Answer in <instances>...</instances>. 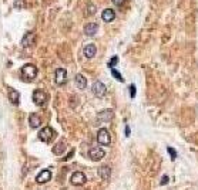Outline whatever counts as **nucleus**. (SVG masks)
<instances>
[{
  "mask_svg": "<svg viewBox=\"0 0 198 190\" xmlns=\"http://www.w3.org/2000/svg\"><path fill=\"white\" fill-rule=\"evenodd\" d=\"M22 72V80L26 81V82H31L34 78L37 77V67L33 64H26L24 67H22L20 70Z\"/></svg>",
  "mask_w": 198,
  "mask_h": 190,
  "instance_id": "obj_1",
  "label": "nucleus"
},
{
  "mask_svg": "<svg viewBox=\"0 0 198 190\" xmlns=\"http://www.w3.org/2000/svg\"><path fill=\"white\" fill-rule=\"evenodd\" d=\"M56 136V132H54V129L50 128V126H44V128L40 129V132H39V139L43 142H50L53 141V138Z\"/></svg>",
  "mask_w": 198,
  "mask_h": 190,
  "instance_id": "obj_2",
  "label": "nucleus"
},
{
  "mask_svg": "<svg viewBox=\"0 0 198 190\" xmlns=\"http://www.w3.org/2000/svg\"><path fill=\"white\" fill-rule=\"evenodd\" d=\"M97 142L103 146H109L111 145V136H110L109 131L105 128H101L99 132H97Z\"/></svg>",
  "mask_w": 198,
  "mask_h": 190,
  "instance_id": "obj_3",
  "label": "nucleus"
},
{
  "mask_svg": "<svg viewBox=\"0 0 198 190\" xmlns=\"http://www.w3.org/2000/svg\"><path fill=\"white\" fill-rule=\"evenodd\" d=\"M104 156H105V152H104V149L100 146H94L88 150V158L93 160V162H99V160H101Z\"/></svg>",
  "mask_w": 198,
  "mask_h": 190,
  "instance_id": "obj_4",
  "label": "nucleus"
},
{
  "mask_svg": "<svg viewBox=\"0 0 198 190\" xmlns=\"http://www.w3.org/2000/svg\"><path fill=\"white\" fill-rule=\"evenodd\" d=\"M33 101H34L36 105L43 107V105L46 104V101H47V94L43 91V89H36V91L33 92Z\"/></svg>",
  "mask_w": 198,
  "mask_h": 190,
  "instance_id": "obj_5",
  "label": "nucleus"
},
{
  "mask_svg": "<svg viewBox=\"0 0 198 190\" xmlns=\"http://www.w3.org/2000/svg\"><path fill=\"white\" fill-rule=\"evenodd\" d=\"M91 91H93V94L96 95V97L103 98L105 95V92H107V88H105V85L101 82V81H96V82L93 84V87H91Z\"/></svg>",
  "mask_w": 198,
  "mask_h": 190,
  "instance_id": "obj_6",
  "label": "nucleus"
},
{
  "mask_svg": "<svg viewBox=\"0 0 198 190\" xmlns=\"http://www.w3.org/2000/svg\"><path fill=\"white\" fill-rule=\"evenodd\" d=\"M70 182H71V184H74V186H83V184L87 182V178L83 172H74L71 175Z\"/></svg>",
  "mask_w": 198,
  "mask_h": 190,
  "instance_id": "obj_7",
  "label": "nucleus"
},
{
  "mask_svg": "<svg viewBox=\"0 0 198 190\" xmlns=\"http://www.w3.org/2000/svg\"><path fill=\"white\" fill-rule=\"evenodd\" d=\"M54 81L57 85H64L67 81V71L64 68H57L56 74H54Z\"/></svg>",
  "mask_w": 198,
  "mask_h": 190,
  "instance_id": "obj_8",
  "label": "nucleus"
},
{
  "mask_svg": "<svg viewBox=\"0 0 198 190\" xmlns=\"http://www.w3.org/2000/svg\"><path fill=\"white\" fill-rule=\"evenodd\" d=\"M114 118V112L111 109H105L103 112H99L97 113V119L101 121V122H110V121Z\"/></svg>",
  "mask_w": 198,
  "mask_h": 190,
  "instance_id": "obj_9",
  "label": "nucleus"
},
{
  "mask_svg": "<svg viewBox=\"0 0 198 190\" xmlns=\"http://www.w3.org/2000/svg\"><path fill=\"white\" fill-rule=\"evenodd\" d=\"M29 125H30V128L37 129L39 126L41 125L40 115H39V113H30V115H29Z\"/></svg>",
  "mask_w": 198,
  "mask_h": 190,
  "instance_id": "obj_10",
  "label": "nucleus"
},
{
  "mask_svg": "<svg viewBox=\"0 0 198 190\" xmlns=\"http://www.w3.org/2000/svg\"><path fill=\"white\" fill-rule=\"evenodd\" d=\"M50 179H51V172L50 170H41L37 175V178H36V182L39 184H43V183H47Z\"/></svg>",
  "mask_w": 198,
  "mask_h": 190,
  "instance_id": "obj_11",
  "label": "nucleus"
},
{
  "mask_svg": "<svg viewBox=\"0 0 198 190\" xmlns=\"http://www.w3.org/2000/svg\"><path fill=\"white\" fill-rule=\"evenodd\" d=\"M99 176L101 179H104V180H109L110 176H111V169H110V166L107 165H103L99 168Z\"/></svg>",
  "mask_w": 198,
  "mask_h": 190,
  "instance_id": "obj_12",
  "label": "nucleus"
},
{
  "mask_svg": "<svg viewBox=\"0 0 198 190\" xmlns=\"http://www.w3.org/2000/svg\"><path fill=\"white\" fill-rule=\"evenodd\" d=\"M101 18H103V22H105V23H111L113 20L115 18L114 10H113V9H105V10H103Z\"/></svg>",
  "mask_w": 198,
  "mask_h": 190,
  "instance_id": "obj_13",
  "label": "nucleus"
},
{
  "mask_svg": "<svg viewBox=\"0 0 198 190\" xmlns=\"http://www.w3.org/2000/svg\"><path fill=\"white\" fill-rule=\"evenodd\" d=\"M34 43V33H31V31H29V33L24 34V37H23V40H22V46L23 47H31Z\"/></svg>",
  "mask_w": 198,
  "mask_h": 190,
  "instance_id": "obj_14",
  "label": "nucleus"
},
{
  "mask_svg": "<svg viewBox=\"0 0 198 190\" xmlns=\"http://www.w3.org/2000/svg\"><path fill=\"white\" fill-rule=\"evenodd\" d=\"M9 99L13 105H19L20 102V94L14 88H9Z\"/></svg>",
  "mask_w": 198,
  "mask_h": 190,
  "instance_id": "obj_15",
  "label": "nucleus"
},
{
  "mask_svg": "<svg viewBox=\"0 0 198 190\" xmlns=\"http://www.w3.org/2000/svg\"><path fill=\"white\" fill-rule=\"evenodd\" d=\"M83 51H84V55H86L87 58H93L97 52V47L94 46V44H87V46L84 47Z\"/></svg>",
  "mask_w": 198,
  "mask_h": 190,
  "instance_id": "obj_16",
  "label": "nucleus"
},
{
  "mask_svg": "<svg viewBox=\"0 0 198 190\" xmlns=\"http://www.w3.org/2000/svg\"><path fill=\"white\" fill-rule=\"evenodd\" d=\"M74 82H76V85H77V88H80V89H84L87 87V80L84 75H81V74H77L74 77Z\"/></svg>",
  "mask_w": 198,
  "mask_h": 190,
  "instance_id": "obj_17",
  "label": "nucleus"
},
{
  "mask_svg": "<svg viewBox=\"0 0 198 190\" xmlns=\"http://www.w3.org/2000/svg\"><path fill=\"white\" fill-rule=\"evenodd\" d=\"M97 30H99V26H97L96 23H88V24L84 27V33H86L87 36H94V34L97 33Z\"/></svg>",
  "mask_w": 198,
  "mask_h": 190,
  "instance_id": "obj_18",
  "label": "nucleus"
},
{
  "mask_svg": "<svg viewBox=\"0 0 198 190\" xmlns=\"http://www.w3.org/2000/svg\"><path fill=\"white\" fill-rule=\"evenodd\" d=\"M64 150H66V143L62 141V142H59L56 146L53 148V153H54V155H62Z\"/></svg>",
  "mask_w": 198,
  "mask_h": 190,
  "instance_id": "obj_19",
  "label": "nucleus"
},
{
  "mask_svg": "<svg viewBox=\"0 0 198 190\" xmlns=\"http://www.w3.org/2000/svg\"><path fill=\"white\" fill-rule=\"evenodd\" d=\"M96 6H94V4H88V6H87V16H91V14H94V13H96Z\"/></svg>",
  "mask_w": 198,
  "mask_h": 190,
  "instance_id": "obj_20",
  "label": "nucleus"
},
{
  "mask_svg": "<svg viewBox=\"0 0 198 190\" xmlns=\"http://www.w3.org/2000/svg\"><path fill=\"white\" fill-rule=\"evenodd\" d=\"M111 74H113V77H114V78H117L118 81H123V77H121V74L118 72L117 70H114V68H113V70H111Z\"/></svg>",
  "mask_w": 198,
  "mask_h": 190,
  "instance_id": "obj_21",
  "label": "nucleus"
},
{
  "mask_svg": "<svg viewBox=\"0 0 198 190\" xmlns=\"http://www.w3.org/2000/svg\"><path fill=\"white\" fill-rule=\"evenodd\" d=\"M117 62H118V57H117V55H114V57H113V58L110 60V62H109V67H111V68H113L115 64H117Z\"/></svg>",
  "mask_w": 198,
  "mask_h": 190,
  "instance_id": "obj_22",
  "label": "nucleus"
},
{
  "mask_svg": "<svg viewBox=\"0 0 198 190\" xmlns=\"http://www.w3.org/2000/svg\"><path fill=\"white\" fill-rule=\"evenodd\" d=\"M167 150H168V153H170V155H171V159H173V160H174V159H175V158H177V152H175V150H174V149H173V148H168V149H167Z\"/></svg>",
  "mask_w": 198,
  "mask_h": 190,
  "instance_id": "obj_23",
  "label": "nucleus"
},
{
  "mask_svg": "<svg viewBox=\"0 0 198 190\" xmlns=\"http://www.w3.org/2000/svg\"><path fill=\"white\" fill-rule=\"evenodd\" d=\"M130 94H131V98L136 97V87L134 85H130Z\"/></svg>",
  "mask_w": 198,
  "mask_h": 190,
  "instance_id": "obj_24",
  "label": "nucleus"
},
{
  "mask_svg": "<svg viewBox=\"0 0 198 190\" xmlns=\"http://www.w3.org/2000/svg\"><path fill=\"white\" fill-rule=\"evenodd\" d=\"M124 2H126V0H113V3H114L115 6H123Z\"/></svg>",
  "mask_w": 198,
  "mask_h": 190,
  "instance_id": "obj_25",
  "label": "nucleus"
},
{
  "mask_svg": "<svg viewBox=\"0 0 198 190\" xmlns=\"http://www.w3.org/2000/svg\"><path fill=\"white\" fill-rule=\"evenodd\" d=\"M168 183V176H163L161 179V184H167Z\"/></svg>",
  "mask_w": 198,
  "mask_h": 190,
  "instance_id": "obj_26",
  "label": "nucleus"
},
{
  "mask_svg": "<svg viewBox=\"0 0 198 190\" xmlns=\"http://www.w3.org/2000/svg\"><path fill=\"white\" fill-rule=\"evenodd\" d=\"M73 155H74V150H71V152H70V155H68L67 158H63V160H67V159H70V158L73 156Z\"/></svg>",
  "mask_w": 198,
  "mask_h": 190,
  "instance_id": "obj_27",
  "label": "nucleus"
},
{
  "mask_svg": "<svg viewBox=\"0 0 198 190\" xmlns=\"http://www.w3.org/2000/svg\"><path fill=\"white\" fill-rule=\"evenodd\" d=\"M128 135H130V128L126 126V136H128Z\"/></svg>",
  "mask_w": 198,
  "mask_h": 190,
  "instance_id": "obj_28",
  "label": "nucleus"
}]
</instances>
